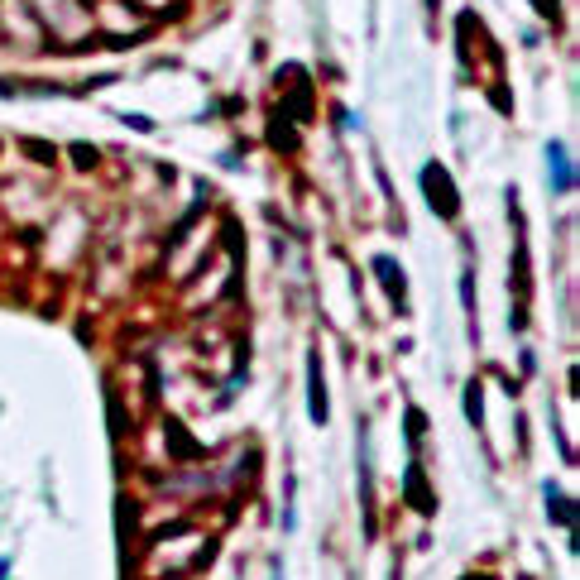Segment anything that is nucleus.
<instances>
[{
    "mask_svg": "<svg viewBox=\"0 0 580 580\" xmlns=\"http://www.w3.org/2000/svg\"><path fill=\"white\" fill-rule=\"evenodd\" d=\"M552 173H557V183H561V188H571V168H566V154H561L557 144H552Z\"/></svg>",
    "mask_w": 580,
    "mask_h": 580,
    "instance_id": "1",
    "label": "nucleus"
}]
</instances>
